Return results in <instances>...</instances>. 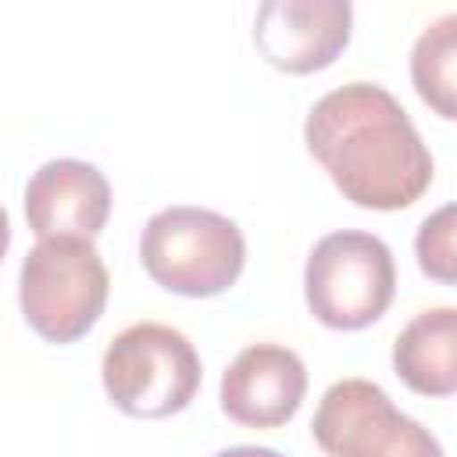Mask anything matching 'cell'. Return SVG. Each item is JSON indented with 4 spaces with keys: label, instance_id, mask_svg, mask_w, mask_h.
I'll use <instances>...</instances> for the list:
<instances>
[{
    "label": "cell",
    "instance_id": "1",
    "mask_svg": "<svg viewBox=\"0 0 457 457\" xmlns=\"http://www.w3.org/2000/svg\"><path fill=\"white\" fill-rule=\"evenodd\" d=\"M311 157L336 189L368 211L411 207L432 182V154L400 100L375 82H346L325 93L307 121Z\"/></svg>",
    "mask_w": 457,
    "mask_h": 457
},
{
    "label": "cell",
    "instance_id": "2",
    "mask_svg": "<svg viewBox=\"0 0 457 457\" xmlns=\"http://www.w3.org/2000/svg\"><path fill=\"white\" fill-rule=\"evenodd\" d=\"M139 261L168 293L218 296L239 278L246 264V239L232 218L179 204L157 211L143 225Z\"/></svg>",
    "mask_w": 457,
    "mask_h": 457
},
{
    "label": "cell",
    "instance_id": "3",
    "mask_svg": "<svg viewBox=\"0 0 457 457\" xmlns=\"http://www.w3.org/2000/svg\"><path fill=\"white\" fill-rule=\"evenodd\" d=\"M107 268L93 239L54 236L39 239L18 275L21 314L46 343H75L86 336L107 303Z\"/></svg>",
    "mask_w": 457,
    "mask_h": 457
},
{
    "label": "cell",
    "instance_id": "4",
    "mask_svg": "<svg viewBox=\"0 0 457 457\" xmlns=\"http://www.w3.org/2000/svg\"><path fill=\"white\" fill-rule=\"evenodd\" d=\"M104 389L111 403L132 418H171L189 407L200 389V353L171 325L136 321L104 350Z\"/></svg>",
    "mask_w": 457,
    "mask_h": 457
},
{
    "label": "cell",
    "instance_id": "5",
    "mask_svg": "<svg viewBox=\"0 0 457 457\" xmlns=\"http://www.w3.org/2000/svg\"><path fill=\"white\" fill-rule=\"evenodd\" d=\"M311 314L343 332H357L386 314L396 293V264L389 246L357 228L328 232L314 243L303 268Z\"/></svg>",
    "mask_w": 457,
    "mask_h": 457
},
{
    "label": "cell",
    "instance_id": "6",
    "mask_svg": "<svg viewBox=\"0 0 457 457\" xmlns=\"http://www.w3.org/2000/svg\"><path fill=\"white\" fill-rule=\"evenodd\" d=\"M328 457H443L439 439L400 414L389 393L368 378H343L325 389L311 421Z\"/></svg>",
    "mask_w": 457,
    "mask_h": 457
},
{
    "label": "cell",
    "instance_id": "7",
    "mask_svg": "<svg viewBox=\"0 0 457 457\" xmlns=\"http://www.w3.org/2000/svg\"><path fill=\"white\" fill-rule=\"evenodd\" d=\"M353 7L346 0H268L253 18L261 57L289 75L328 68L350 43Z\"/></svg>",
    "mask_w": 457,
    "mask_h": 457
},
{
    "label": "cell",
    "instance_id": "8",
    "mask_svg": "<svg viewBox=\"0 0 457 457\" xmlns=\"http://www.w3.org/2000/svg\"><path fill=\"white\" fill-rule=\"evenodd\" d=\"M307 393L303 361L278 343H253L221 375V411L246 428L286 425Z\"/></svg>",
    "mask_w": 457,
    "mask_h": 457
},
{
    "label": "cell",
    "instance_id": "9",
    "mask_svg": "<svg viewBox=\"0 0 457 457\" xmlns=\"http://www.w3.org/2000/svg\"><path fill=\"white\" fill-rule=\"evenodd\" d=\"M111 214V186L104 171L79 157H57L32 171L25 186V221L39 239H93Z\"/></svg>",
    "mask_w": 457,
    "mask_h": 457
},
{
    "label": "cell",
    "instance_id": "10",
    "mask_svg": "<svg viewBox=\"0 0 457 457\" xmlns=\"http://www.w3.org/2000/svg\"><path fill=\"white\" fill-rule=\"evenodd\" d=\"M393 371L421 396L457 393V307L414 314L393 343Z\"/></svg>",
    "mask_w": 457,
    "mask_h": 457
},
{
    "label": "cell",
    "instance_id": "11",
    "mask_svg": "<svg viewBox=\"0 0 457 457\" xmlns=\"http://www.w3.org/2000/svg\"><path fill=\"white\" fill-rule=\"evenodd\" d=\"M411 82L439 118L457 121V11L428 21L414 39Z\"/></svg>",
    "mask_w": 457,
    "mask_h": 457
},
{
    "label": "cell",
    "instance_id": "12",
    "mask_svg": "<svg viewBox=\"0 0 457 457\" xmlns=\"http://www.w3.org/2000/svg\"><path fill=\"white\" fill-rule=\"evenodd\" d=\"M414 257L418 268L439 282V286H457V204H446L432 211L414 236Z\"/></svg>",
    "mask_w": 457,
    "mask_h": 457
},
{
    "label": "cell",
    "instance_id": "13",
    "mask_svg": "<svg viewBox=\"0 0 457 457\" xmlns=\"http://www.w3.org/2000/svg\"><path fill=\"white\" fill-rule=\"evenodd\" d=\"M214 457H282V453L268 450V446H232V450H221Z\"/></svg>",
    "mask_w": 457,
    "mask_h": 457
}]
</instances>
